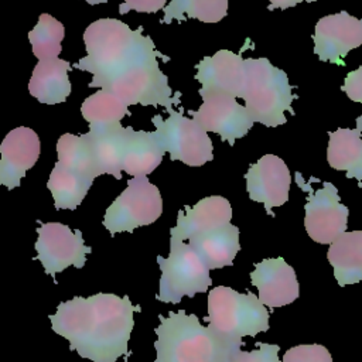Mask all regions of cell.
<instances>
[{
  "mask_svg": "<svg viewBox=\"0 0 362 362\" xmlns=\"http://www.w3.org/2000/svg\"><path fill=\"white\" fill-rule=\"evenodd\" d=\"M139 28L132 30L117 18H100L89 24L83 33L88 55L72 68L88 71L93 78L106 72L124 54L137 37Z\"/></svg>",
  "mask_w": 362,
  "mask_h": 362,
  "instance_id": "cell-9",
  "label": "cell"
},
{
  "mask_svg": "<svg viewBox=\"0 0 362 362\" xmlns=\"http://www.w3.org/2000/svg\"><path fill=\"white\" fill-rule=\"evenodd\" d=\"M134 311L140 307L127 296L98 293L59 303L49 321L52 331L69 341V351L92 362H116L127 352Z\"/></svg>",
  "mask_w": 362,
  "mask_h": 362,
  "instance_id": "cell-1",
  "label": "cell"
},
{
  "mask_svg": "<svg viewBox=\"0 0 362 362\" xmlns=\"http://www.w3.org/2000/svg\"><path fill=\"white\" fill-rule=\"evenodd\" d=\"M163 214V198L158 188L147 177H133L126 189L109 205L103 226L110 235L133 232L139 226L150 225Z\"/></svg>",
  "mask_w": 362,
  "mask_h": 362,
  "instance_id": "cell-7",
  "label": "cell"
},
{
  "mask_svg": "<svg viewBox=\"0 0 362 362\" xmlns=\"http://www.w3.org/2000/svg\"><path fill=\"white\" fill-rule=\"evenodd\" d=\"M297 182L308 191V199L304 206V226L308 236L322 245H331L339 235L346 232L349 209L341 204L338 189L332 182H322V188L313 191L303 182L301 174H296Z\"/></svg>",
  "mask_w": 362,
  "mask_h": 362,
  "instance_id": "cell-11",
  "label": "cell"
},
{
  "mask_svg": "<svg viewBox=\"0 0 362 362\" xmlns=\"http://www.w3.org/2000/svg\"><path fill=\"white\" fill-rule=\"evenodd\" d=\"M356 129L362 132V116H359V117L356 119Z\"/></svg>",
  "mask_w": 362,
  "mask_h": 362,
  "instance_id": "cell-36",
  "label": "cell"
},
{
  "mask_svg": "<svg viewBox=\"0 0 362 362\" xmlns=\"http://www.w3.org/2000/svg\"><path fill=\"white\" fill-rule=\"evenodd\" d=\"M81 112L89 124L96 126L119 123L124 116L130 115L129 106L122 99L103 89L88 96L81 106Z\"/></svg>",
  "mask_w": 362,
  "mask_h": 362,
  "instance_id": "cell-28",
  "label": "cell"
},
{
  "mask_svg": "<svg viewBox=\"0 0 362 362\" xmlns=\"http://www.w3.org/2000/svg\"><path fill=\"white\" fill-rule=\"evenodd\" d=\"M199 95L204 102L198 110H189V115L204 130L218 133L223 141L233 146L236 139L246 136L252 129L255 120L235 96L219 90H199Z\"/></svg>",
  "mask_w": 362,
  "mask_h": 362,
  "instance_id": "cell-12",
  "label": "cell"
},
{
  "mask_svg": "<svg viewBox=\"0 0 362 362\" xmlns=\"http://www.w3.org/2000/svg\"><path fill=\"white\" fill-rule=\"evenodd\" d=\"M158 58H170L156 49L150 35H143V27L132 47L100 76L92 78L89 88H100L115 93L127 106H163L165 110L180 105V92H173L168 78L158 68Z\"/></svg>",
  "mask_w": 362,
  "mask_h": 362,
  "instance_id": "cell-2",
  "label": "cell"
},
{
  "mask_svg": "<svg viewBox=\"0 0 362 362\" xmlns=\"http://www.w3.org/2000/svg\"><path fill=\"white\" fill-rule=\"evenodd\" d=\"M164 153L156 130L146 132L130 127L123 154V170L133 177H146L161 164Z\"/></svg>",
  "mask_w": 362,
  "mask_h": 362,
  "instance_id": "cell-22",
  "label": "cell"
},
{
  "mask_svg": "<svg viewBox=\"0 0 362 362\" xmlns=\"http://www.w3.org/2000/svg\"><path fill=\"white\" fill-rule=\"evenodd\" d=\"M37 228L38 239L35 242L37 256L45 273L54 279L59 272H64L68 266L81 269L85 266L86 255L92 252L90 246H86L79 229L72 230L68 225L59 222H40Z\"/></svg>",
  "mask_w": 362,
  "mask_h": 362,
  "instance_id": "cell-10",
  "label": "cell"
},
{
  "mask_svg": "<svg viewBox=\"0 0 362 362\" xmlns=\"http://www.w3.org/2000/svg\"><path fill=\"white\" fill-rule=\"evenodd\" d=\"M269 311L256 294L218 286L208 294V327L229 338L256 337L269 329Z\"/></svg>",
  "mask_w": 362,
  "mask_h": 362,
  "instance_id": "cell-5",
  "label": "cell"
},
{
  "mask_svg": "<svg viewBox=\"0 0 362 362\" xmlns=\"http://www.w3.org/2000/svg\"><path fill=\"white\" fill-rule=\"evenodd\" d=\"M246 78L245 59L240 54L229 49H219L212 57H204L197 64L195 79L202 85L199 90L226 92L242 98Z\"/></svg>",
  "mask_w": 362,
  "mask_h": 362,
  "instance_id": "cell-17",
  "label": "cell"
},
{
  "mask_svg": "<svg viewBox=\"0 0 362 362\" xmlns=\"http://www.w3.org/2000/svg\"><path fill=\"white\" fill-rule=\"evenodd\" d=\"M327 161L331 168L345 171L348 178L362 182V139L358 129H337L329 132Z\"/></svg>",
  "mask_w": 362,
  "mask_h": 362,
  "instance_id": "cell-24",
  "label": "cell"
},
{
  "mask_svg": "<svg viewBox=\"0 0 362 362\" xmlns=\"http://www.w3.org/2000/svg\"><path fill=\"white\" fill-rule=\"evenodd\" d=\"M327 259L339 286L362 280V230L344 232L331 245Z\"/></svg>",
  "mask_w": 362,
  "mask_h": 362,
  "instance_id": "cell-23",
  "label": "cell"
},
{
  "mask_svg": "<svg viewBox=\"0 0 362 362\" xmlns=\"http://www.w3.org/2000/svg\"><path fill=\"white\" fill-rule=\"evenodd\" d=\"M57 154L61 164L92 181L102 175L93 157L90 144L83 134H62L57 141Z\"/></svg>",
  "mask_w": 362,
  "mask_h": 362,
  "instance_id": "cell-26",
  "label": "cell"
},
{
  "mask_svg": "<svg viewBox=\"0 0 362 362\" xmlns=\"http://www.w3.org/2000/svg\"><path fill=\"white\" fill-rule=\"evenodd\" d=\"M246 78L242 99L255 122L276 127L287 122L284 112L291 109V85L284 71L272 65L267 58L245 59Z\"/></svg>",
  "mask_w": 362,
  "mask_h": 362,
  "instance_id": "cell-4",
  "label": "cell"
},
{
  "mask_svg": "<svg viewBox=\"0 0 362 362\" xmlns=\"http://www.w3.org/2000/svg\"><path fill=\"white\" fill-rule=\"evenodd\" d=\"M160 325L154 329L157 358L153 362H229L242 346V338H229L209 327H202L195 314L184 310L158 314Z\"/></svg>",
  "mask_w": 362,
  "mask_h": 362,
  "instance_id": "cell-3",
  "label": "cell"
},
{
  "mask_svg": "<svg viewBox=\"0 0 362 362\" xmlns=\"http://www.w3.org/2000/svg\"><path fill=\"white\" fill-rule=\"evenodd\" d=\"M232 206L221 195H211L198 201L194 206L185 205L178 211L177 225L170 229L178 239H191L195 235L214 230L230 223Z\"/></svg>",
  "mask_w": 362,
  "mask_h": 362,
  "instance_id": "cell-18",
  "label": "cell"
},
{
  "mask_svg": "<svg viewBox=\"0 0 362 362\" xmlns=\"http://www.w3.org/2000/svg\"><path fill=\"white\" fill-rule=\"evenodd\" d=\"M341 89L351 100L362 103V65L345 76Z\"/></svg>",
  "mask_w": 362,
  "mask_h": 362,
  "instance_id": "cell-32",
  "label": "cell"
},
{
  "mask_svg": "<svg viewBox=\"0 0 362 362\" xmlns=\"http://www.w3.org/2000/svg\"><path fill=\"white\" fill-rule=\"evenodd\" d=\"M168 119L160 115L153 117L158 139L173 161L180 160L189 167H201L214 158L212 140L194 119H188L181 110H167Z\"/></svg>",
  "mask_w": 362,
  "mask_h": 362,
  "instance_id": "cell-8",
  "label": "cell"
},
{
  "mask_svg": "<svg viewBox=\"0 0 362 362\" xmlns=\"http://www.w3.org/2000/svg\"><path fill=\"white\" fill-rule=\"evenodd\" d=\"M228 13V0H171L164 7L161 24H168L173 20L197 18L204 23H218Z\"/></svg>",
  "mask_w": 362,
  "mask_h": 362,
  "instance_id": "cell-27",
  "label": "cell"
},
{
  "mask_svg": "<svg viewBox=\"0 0 362 362\" xmlns=\"http://www.w3.org/2000/svg\"><path fill=\"white\" fill-rule=\"evenodd\" d=\"M313 38L320 61L345 65L348 52L362 45V18L346 11L325 16L317 21Z\"/></svg>",
  "mask_w": 362,
  "mask_h": 362,
  "instance_id": "cell-13",
  "label": "cell"
},
{
  "mask_svg": "<svg viewBox=\"0 0 362 362\" xmlns=\"http://www.w3.org/2000/svg\"><path fill=\"white\" fill-rule=\"evenodd\" d=\"M38 134L30 127H16L8 132L0 144V184L13 189L20 185L40 157Z\"/></svg>",
  "mask_w": 362,
  "mask_h": 362,
  "instance_id": "cell-15",
  "label": "cell"
},
{
  "mask_svg": "<svg viewBox=\"0 0 362 362\" xmlns=\"http://www.w3.org/2000/svg\"><path fill=\"white\" fill-rule=\"evenodd\" d=\"M250 281L259 290V300L270 307H283L298 298V281L294 269L283 259H263L255 264Z\"/></svg>",
  "mask_w": 362,
  "mask_h": 362,
  "instance_id": "cell-16",
  "label": "cell"
},
{
  "mask_svg": "<svg viewBox=\"0 0 362 362\" xmlns=\"http://www.w3.org/2000/svg\"><path fill=\"white\" fill-rule=\"evenodd\" d=\"M279 351V345L257 342V348L250 352H243L240 349L235 351L229 362H281L277 356Z\"/></svg>",
  "mask_w": 362,
  "mask_h": 362,
  "instance_id": "cell-31",
  "label": "cell"
},
{
  "mask_svg": "<svg viewBox=\"0 0 362 362\" xmlns=\"http://www.w3.org/2000/svg\"><path fill=\"white\" fill-rule=\"evenodd\" d=\"M92 182V180L57 161L49 174L47 187L52 194L54 206L57 209L74 211L86 197Z\"/></svg>",
  "mask_w": 362,
  "mask_h": 362,
  "instance_id": "cell-25",
  "label": "cell"
},
{
  "mask_svg": "<svg viewBox=\"0 0 362 362\" xmlns=\"http://www.w3.org/2000/svg\"><path fill=\"white\" fill-rule=\"evenodd\" d=\"M71 68V64L61 58L40 61L34 66L28 82L31 96L47 105L65 102L71 93V82L68 76Z\"/></svg>",
  "mask_w": 362,
  "mask_h": 362,
  "instance_id": "cell-21",
  "label": "cell"
},
{
  "mask_svg": "<svg viewBox=\"0 0 362 362\" xmlns=\"http://www.w3.org/2000/svg\"><path fill=\"white\" fill-rule=\"evenodd\" d=\"M65 28L62 23L48 13H42L35 27L28 33V40L33 47V54L40 61L58 58L62 51L61 41L64 40Z\"/></svg>",
  "mask_w": 362,
  "mask_h": 362,
  "instance_id": "cell-29",
  "label": "cell"
},
{
  "mask_svg": "<svg viewBox=\"0 0 362 362\" xmlns=\"http://www.w3.org/2000/svg\"><path fill=\"white\" fill-rule=\"evenodd\" d=\"M249 198L262 202L269 215L272 208L287 202L291 175L286 163L274 156L266 154L252 164L245 175Z\"/></svg>",
  "mask_w": 362,
  "mask_h": 362,
  "instance_id": "cell-14",
  "label": "cell"
},
{
  "mask_svg": "<svg viewBox=\"0 0 362 362\" xmlns=\"http://www.w3.org/2000/svg\"><path fill=\"white\" fill-rule=\"evenodd\" d=\"M188 240L209 270L232 266L235 256L240 250L239 228L232 223L195 235Z\"/></svg>",
  "mask_w": 362,
  "mask_h": 362,
  "instance_id": "cell-20",
  "label": "cell"
},
{
  "mask_svg": "<svg viewBox=\"0 0 362 362\" xmlns=\"http://www.w3.org/2000/svg\"><path fill=\"white\" fill-rule=\"evenodd\" d=\"M161 270L160 290L156 298L163 303L178 304L182 297L205 293L212 280L208 266L201 260L189 243L171 235L168 257L157 256Z\"/></svg>",
  "mask_w": 362,
  "mask_h": 362,
  "instance_id": "cell-6",
  "label": "cell"
},
{
  "mask_svg": "<svg viewBox=\"0 0 362 362\" xmlns=\"http://www.w3.org/2000/svg\"><path fill=\"white\" fill-rule=\"evenodd\" d=\"M167 0H124L119 6V13L126 14L130 10H136L139 13H156L158 10H164Z\"/></svg>",
  "mask_w": 362,
  "mask_h": 362,
  "instance_id": "cell-33",
  "label": "cell"
},
{
  "mask_svg": "<svg viewBox=\"0 0 362 362\" xmlns=\"http://www.w3.org/2000/svg\"><path fill=\"white\" fill-rule=\"evenodd\" d=\"M130 126L123 127L119 123L89 124V132L83 136L90 144L93 157L102 174H110L116 180L122 178L123 154Z\"/></svg>",
  "mask_w": 362,
  "mask_h": 362,
  "instance_id": "cell-19",
  "label": "cell"
},
{
  "mask_svg": "<svg viewBox=\"0 0 362 362\" xmlns=\"http://www.w3.org/2000/svg\"><path fill=\"white\" fill-rule=\"evenodd\" d=\"M269 1H270L269 10H273V8H288V7L297 6L301 1L313 3V1H317V0H269Z\"/></svg>",
  "mask_w": 362,
  "mask_h": 362,
  "instance_id": "cell-34",
  "label": "cell"
},
{
  "mask_svg": "<svg viewBox=\"0 0 362 362\" xmlns=\"http://www.w3.org/2000/svg\"><path fill=\"white\" fill-rule=\"evenodd\" d=\"M89 4L95 6V4H100V3H107L109 0H86Z\"/></svg>",
  "mask_w": 362,
  "mask_h": 362,
  "instance_id": "cell-35",
  "label": "cell"
},
{
  "mask_svg": "<svg viewBox=\"0 0 362 362\" xmlns=\"http://www.w3.org/2000/svg\"><path fill=\"white\" fill-rule=\"evenodd\" d=\"M281 362H332V358L324 345L305 344L290 348Z\"/></svg>",
  "mask_w": 362,
  "mask_h": 362,
  "instance_id": "cell-30",
  "label": "cell"
}]
</instances>
